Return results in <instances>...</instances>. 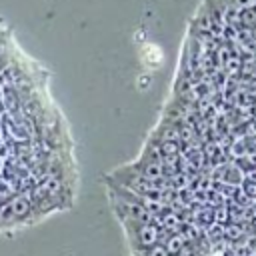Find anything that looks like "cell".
I'll use <instances>...</instances> for the list:
<instances>
[{
    "label": "cell",
    "instance_id": "6da1fadb",
    "mask_svg": "<svg viewBox=\"0 0 256 256\" xmlns=\"http://www.w3.org/2000/svg\"><path fill=\"white\" fill-rule=\"evenodd\" d=\"M122 226H124V232H126V240L130 244V250L134 254L156 246L158 228L152 222H124Z\"/></svg>",
    "mask_w": 256,
    "mask_h": 256
}]
</instances>
